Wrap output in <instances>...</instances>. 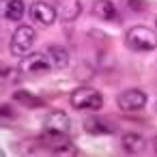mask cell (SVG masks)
<instances>
[{
    "mask_svg": "<svg viewBox=\"0 0 157 157\" xmlns=\"http://www.w3.org/2000/svg\"><path fill=\"white\" fill-rule=\"evenodd\" d=\"M125 45L131 52H153L157 48V33L146 26H133L125 33Z\"/></svg>",
    "mask_w": 157,
    "mask_h": 157,
    "instance_id": "6da1fadb",
    "label": "cell"
},
{
    "mask_svg": "<svg viewBox=\"0 0 157 157\" xmlns=\"http://www.w3.org/2000/svg\"><path fill=\"white\" fill-rule=\"evenodd\" d=\"M35 39H37V33L30 26H26V24L17 26L13 37H11V54L24 58L26 54H30V50L35 45Z\"/></svg>",
    "mask_w": 157,
    "mask_h": 157,
    "instance_id": "7a4b0ae2",
    "label": "cell"
},
{
    "mask_svg": "<svg viewBox=\"0 0 157 157\" xmlns=\"http://www.w3.org/2000/svg\"><path fill=\"white\" fill-rule=\"evenodd\" d=\"M71 105L75 110H99L103 105V97L99 90L82 86L71 93Z\"/></svg>",
    "mask_w": 157,
    "mask_h": 157,
    "instance_id": "3957f363",
    "label": "cell"
},
{
    "mask_svg": "<svg viewBox=\"0 0 157 157\" xmlns=\"http://www.w3.org/2000/svg\"><path fill=\"white\" fill-rule=\"evenodd\" d=\"M52 60L50 56L41 54V52H33V54H26L24 60H22V71L28 73V75H45L50 69H52Z\"/></svg>",
    "mask_w": 157,
    "mask_h": 157,
    "instance_id": "277c9868",
    "label": "cell"
},
{
    "mask_svg": "<svg viewBox=\"0 0 157 157\" xmlns=\"http://www.w3.org/2000/svg\"><path fill=\"white\" fill-rule=\"evenodd\" d=\"M116 103L123 112H138L146 105V95L140 88H127L116 97Z\"/></svg>",
    "mask_w": 157,
    "mask_h": 157,
    "instance_id": "5b68a950",
    "label": "cell"
},
{
    "mask_svg": "<svg viewBox=\"0 0 157 157\" xmlns=\"http://www.w3.org/2000/svg\"><path fill=\"white\" fill-rule=\"evenodd\" d=\"M43 129L50 133V136H63V133H69L71 131V118L60 112V110H54L45 116L43 121Z\"/></svg>",
    "mask_w": 157,
    "mask_h": 157,
    "instance_id": "8992f818",
    "label": "cell"
},
{
    "mask_svg": "<svg viewBox=\"0 0 157 157\" xmlns=\"http://www.w3.org/2000/svg\"><path fill=\"white\" fill-rule=\"evenodd\" d=\"M58 11L48 2H33L30 5V20L39 26H52Z\"/></svg>",
    "mask_w": 157,
    "mask_h": 157,
    "instance_id": "52a82bcc",
    "label": "cell"
},
{
    "mask_svg": "<svg viewBox=\"0 0 157 157\" xmlns=\"http://www.w3.org/2000/svg\"><path fill=\"white\" fill-rule=\"evenodd\" d=\"M93 15L103 20V22H118V9L112 0H95Z\"/></svg>",
    "mask_w": 157,
    "mask_h": 157,
    "instance_id": "ba28073f",
    "label": "cell"
},
{
    "mask_svg": "<svg viewBox=\"0 0 157 157\" xmlns=\"http://www.w3.org/2000/svg\"><path fill=\"white\" fill-rule=\"evenodd\" d=\"M26 13V5L24 0H5L2 2V15L9 22H20Z\"/></svg>",
    "mask_w": 157,
    "mask_h": 157,
    "instance_id": "9c48e42d",
    "label": "cell"
},
{
    "mask_svg": "<svg viewBox=\"0 0 157 157\" xmlns=\"http://www.w3.org/2000/svg\"><path fill=\"white\" fill-rule=\"evenodd\" d=\"M84 129H86L88 133H93V136H105V133H112V131H114V127H112L108 121L99 118V116L86 118V121H84Z\"/></svg>",
    "mask_w": 157,
    "mask_h": 157,
    "instance_id": "30bf717a",
    "label": "cell"
},
{
    "mask_svg": "<svg viewBox=\"0 0 157 157\" xmlns=\"http://www.w3.org/2000/svg\"><path fill=\"white\" fill-rule=\"evenodd\" d=\"M80 13H82V2L80 0H63L60 2L58 15L63 17V22H73Z\"/></svg>",
    "mask_w": 157,
    "mask_h": 157,
    "instance_id": "8fae6325",
    "label": "cell"
},
{
    "mask_svg": "<svg viewBox=\"0 0 157 157\" xmlns=\"http://www.w3.org/2000/svg\"><path fill=\"white\" fill-rule=\"evenodd\" d=\"M48 56L54 65V69H65L69 65V52L60 45H50L48 48Z\"/></svg>",
    "mask_w": 157,
    "mask_h": 157,
    "instance_id": "7c38bea8",
    "label": "cell"
},
{
    "mask_svg": "<svg viewBox=\"0 0 157 157\" xmlns=\"http://www.w3.org/2000/svg\"><path fill=\"white\" fill-rule=\"evenodd\" d=\"M144 144L146 142H144V138L140 133H125L121 138V146H123L125 153H140L144 148Z\"/></svg>",
    "mask_w": 157,
    "mask_h": 157,
    "instance_id": "4fadbf2b",
    "label": "cell"
},
{
    "mask_svg": "<svg viewBox=\"0 0 157 157\" xmlns=\"http://www.w3.org/2000/svg\"><path fill=\"white\" fill-rule=\"evenodd\" d=\"M52 153H54V155H65V157H67V155H78L80 151H78L71 142H65V144H56Z\"/></svg>",
    "mask_w": 157,
    "mask_h": 157,
    "instance_id": "5bb4252c",
    "label": "cell"
},
{
    "mask_svg": "<svg viewBox=\"0 0 157 157\" xmlns=\"http://www.w3.org/2000/svg\"><path fill=\"white\" fill-rule=\"evenodd\" d=\"M15 99H20V101H24V103H35V105H41V99H35L33 95L28 97V95H26V90L15 93Z\"/></svg>",
    "mask_w": 157,
    "mask_h": 157,
    "instance_id": "9a60e30c",
    "label": "cell"
},
{
    "mask_svg": "<svg viewBox=\"0 0 157 157\" xmlns=\"http://www.w3.org/2000/svg\"><path fill=\"white\" fill-rule=\"evenodd\" d=\"M153 146H155V151H157V136L153 138Z\"/></svg>",
    "mask_w": 157,
    "mask_h": 157,
    "instance_id": "2e32d148",
    "label": "cell"
},
{
    "mask_svg": "<svg viewBox=\"0 0 157 157\" xmlns=\"http://www.w3.org/2000/svg\"><path fill=\"white\" fill-rule=\"evenodd\" d=\"M155 24H157V17H155Z\"/></svg>",
    "mask_w": 157,
    "mask_h": 157,
    "instance_id": "e0dca14e",
    "label": "cell"
}]
</instances>
